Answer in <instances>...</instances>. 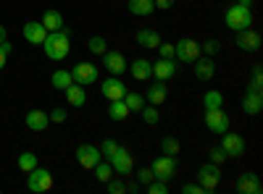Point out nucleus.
I'll list each match as a JSON object with an SVG mask.
<instances>
[{
	"label": "nucleus",
	"mask_w": 263,
	"mask_h": 194,
	"mask_svg": "<svg viewBox=\"0 0 263 194\" xmlns=\"http://www.w3.org/2000/svg\"><path fill=\"white\" fill-rule=\"evenodd\" d=\"M40 48L45 50V55H48L50 60H63L66 55L71 53V39H69V32H66V29L48 32L45 42H42Z\"/></svg>",
	"instance_id": "1"
},
{
	"label": "nucleus",
	"mask_w": 263,
	"mask_h": 194,
	"mask_svg": "<svg viewBox=\"0 0 263 194\" xmlns=\"http://www.w3.org/2000/svg\"><path fill=\"white\" fill-rule=\"evenodd\" d=\"M224 21H227V27H229V29H234V32H242V29L253 27V11H250V6L234 3V6H229V8H227Z\"/></svg>",
	"instance_id": "2"
},
{
	"label": "nucleus",
	"mask_w": 263,
	"mask_h": 194,
	"mask_svg": "<svg viewBox=\"0 0 263 194\" xmlns=\"http://www.w3.org/2000/svg\"><path fill=\"white\" fill-rule=\"evenodd\" d=\"M27 189L34 191V194H42V191H50L53 189V174L48 168H32L27 174Z\"/></svg>",
	"instance_id": "3"
},
{
	"label": "nucleus",
	"mask_w": 263,
	"mask_h": 194,
	"mask_svg": "<svg viewBox=\"0 0 263 194\" xmlns=\"http://www.w3.org/2000/svg\"><path fill=\"white\" fill-rule=\"evenodd\" d=\"M174 58L179 63H195L200 58V42L192 37H182L177 45H174Z\"/></svg>",
	"instance_id": "4"
},
{
	"label": "nucleus",
	"mask_w": 263,
	"mask_h": 194,
	"mask_svg": "<svg viewBox=\"0 0 263 194\" xmlns=\"http://www.w3.org/2000/svg\"><path fill=\"white\" fill-rule=\"evenodd\" d=\"M218 181H221V168H218L216 163H205L197 168V184L203 186V191H216Z\"/></svg>",
	"instance_id": "5"
},
{
	"label": "nucleus",
	"mask_w": 263,
	"mask_h": 194,
	"mask_svg": "<svg viewBox=\"0 0 263 194\" xmlns=\"http://www.w3.org/2000/svg\"><path fill=\"white\" fill-rule=\"evenodd\" d=\"M108 163L114 165V174H119V176H129L135 170V160H132L126 147H116L111 153V158H108Z\"/></svg>",
	"instance_id": "6"
},
{
	"label": "nucleus",
	"mask_w": 263,
	"mask_h": 194,
	"mask_svg": "<svg viewBox=\"0 0 263 194\" xmlns=\"http://www.w3.org/2000/svg\"><path fill=\"white\" fill-rule=\"evenodd\" d=\"M150 170H153V176H156L158 181H168V179H174V174H177V158L174 155H161V158L153 160Z\"/></svg>",
	"instance_id": "7"
},
{
	"label": "nucleus",
	"mask_w": 263,
	"mask_h": 194,
	"mask_svg": "<svg viewBox=\"0 0 263 194\" xmlns=\"http://www.w3.org/2000/svg\"><path fill=\"white\" fill-rule=\"evenodd\" d=\"M69 71H71V79H74L77 84H82V87L98 81V66H95V63H90V60H79L77 66L69 69Z\"/></svg>",
	"instance_id": "8"
},
{
	"label": "nucleus",
	"mask_w": 263,
	"mask_h": 194,
	"mask_svg": "<svg viewBox=\"0 0 263 194\" xmlns=\"http://www.w3.org/2000/svg\"><path fill=\"white\" fill-rule=\"evenodd\" d=\"M205 126L213 134L229 132V116L224 113V107H205Z\"/></svg>",
	"instance_id": "9"
},
{
	"label": "nucleus",
	"mask_w": 263,
	"mask_h": 194,
	"mask_svg": "<svg viewBox=\"0 0 263 194\" xmlns=\"http://www.w3.org/2000/svg\"><path fill=\"white\" fill-rule=\"evenodd\" d=\"M103 69L111 74V76H121V74H126L129 63H126V58H124L121 53H116V50H105V53H103Z\"/></svg>",
	"instance_id": "10"
},
{
	"label": "nucleus",
	"mask_w": 263,
	"mask_h": 194,
	"mask_svg": "<svg viewBox=\"0 0 263 194\" xmlns=\"http://www.w3.org/2000/svg\"><path fill=\"white\" fill-rule=\"evenodd\" d=\"M77 160H79V165H82L84 170H92V168L103 160L100 147H95V144H79V147H77Z\"/></svg>",
	"instance_id": "11"
},
{
	"label": "nucleus",
	"mask_w": 263,
	"mask_h": 194,
	"mask_svg": "<svg viewBox=\"0 0 263 194\" xmlns=\"http://www.w3.org/2000/svg\"><path fill=\"white\" fill-rule=\"evenodd\" d=\"M227 153V158H242L245 155V139L239 134H232V132H224L221 134V144H218Z\"/></svg>",
	"instance_id": "12"
},
{
	"label": "nucleus",
	"mask_w": 263,
	"mask_h": 194,
	"mask_svg": "<svg viewBox=\"0 0 263 194\" xmlns=\"http://www.w3.org/2000/svg\"><path fill=\"white\" fill-rule=\"evenodd\" d=\"M100 95L111 102V100H121L124 95H126V87H124V81H121V76H108V79H103V84H100Z\"/></svg>",
	"instance_id": "13"
},
{
	"label": "nucleus",
	"mask_w": 263,
	"mask_h": 194,
	"mask_svg": "<svg viewBox=\"0 0 263 194\" xmlns=\"http://www.w3.org/2000/svg\"><path fill=\"white\" fill-rule=\"evenodd\" d=\"M237 48L239 50H245V53H258L260 50V34L255 29H242V32H237Z\"/></svg>",
	"instance_id": "14"
},
{
	"label": "nucleus",
	"mask_w": 263,
	"mask_h": 194,
	"mask_svg": "<svg viewBox=\"0 0 263 194\" xmlns=\"http://www.w3.org/2000/svg\"><path fill=\"white\" fill-rule=\"evenodd\" d=\"M177 69H179V63L174 58H161L158 63H153V76L158 81H168V79L177 76Z\"/></svg>",
	"instance_id": "15"
},
{
	"label": "nucleus",
	"mask_w": 263,
	"mask_h": 194,
	"mask_svg": "<svg viewBox=\"0 0 263 194\" xmlns=\"http://www.w3.org/2000/svg\"><path fill=\"white\" fill-rule=\"evenodd\" d=\"M21 34H24V39L29 42V45H42L48 37V29L40 24V21H27L24 27H21Z\"/></svg>",
	"instance_id": "16"
},
{
	"label": "nucleus",
	"mask_w": 263,
	"mask_h": 194,
	"mask_svg": "<svg viewBox=\"0 0 263 194\" xmlns=\"http://www.w3.org/2000/svg\"><path fill=\"white\" fill-rule=\"evenodd\" d=\"M237 191L239 194H260L263 191V184L255 174H242L237 179Z\"/></svg>",
	"instance_id": "17"
},
{
	"label": "nucleus",
	"mask_w": 263,
	"mask_h": 194,
	"mask_svg": "<svg viewBox=\"0 0 263 194\" xmlns=\"http://www.w3.org/2000/svg\"><path fill=\"white\" fill-rule=\"evenodd\" d=\"M132 76H135L137 81H147L153 76V63L147 58H137V60H132L129 63V69H126Z\"/></svg>",
	"instance_id": "18"
},
{
	"label": "nucleus",
	"mask_w": 263,
	"mask_h": 194,
	"mask_svg": "<svg viewBox=\"0 0 263 194\" xmlns=\"http://www.w3.org/2000/svg\"><path fill=\"white\" fill-rule=\"evenodd\" d=\"M27 128H32V132H45V128L50 126V118H48V113L45 111H40V107H34V111H29L27 113Z\"/></svg>",
	"instance_id": "19"
},
{
	"label": "nucleus",
	"mask_w": 263,
	"mask_h": 194,
	"mask_svg": "<svg viewBox=\"0 0 263 194\" xmlns=\"http://www.w3.org/2000/svg\"><path fill=\"white\" fill-rule=\"evenodd\" d=\"M216 76V63L211 58H197L195 60V79L197 81H208Z\"/></svg>",
	"instance_id": "20"
},
{
	"label": "nucleus",
	"mask_w": 263,
	"mask_h": 194,
	"mask_svg": "<svg viewBox=\"0 0 263 194\" xmlns=\"http://www.w3.org/2000/svg\"><path fill=\"white\" fill-rule=\"evenodd\" d=\"M135 39H137V45H142L145 50H156L161 45V34L156 29H140L135 34Z\"/></svg>",
	"instance_id": "21"
},
{
	"label": "nucleus",
	"mask_w": 263,
	"mask_h": 194,
	"mask_svg": "<svg viewBox=\"0 0 263 194\" xmlns=\"http://www.w3.org/2000/svg\"><path fill=\"white\" fill-rule=\"evenodd\" d=\"M242 111L248 113V116H258L260 111H263V97H260V92H245V97H242Z\"/></svg>",
	"instance_id": "22"
},
{
	"label": "nucleus",
	"mask_w": 263,
	"mask_h": 194,
	"mask_svg": "<svg viewBox=\"0 0 263 194\" xmlns=\"http://www.w3.org/2000/svg\"><path fill=\"white\" fill-rule=\"evenodd\" d=\"M63 95H66V100H69V105L71 107H82L84 102H87V92H84V87L82 84H71V87H66L63 90Z\"/></svg>",
	"instance_id": "23"
},
{
	"label": "nucleus",
	"mask_w": 263,
	"mask_h": 194,
	"mask_svg": "<svg viewBox=\"0 0 263 194\" xmlns=\"http://www.w3.org/2000/svg\"><path fill=\"white\" fill-rule=\"evenodd\" d=\"M129 116H132V111L126 107L124 97L121 100H111V105H108V118L111 121H126Z\"/></svg>",
	"instance_id": "24"
},
{
	"label": "nucleus",
	"mask_w": 263,
	"mask_h": 194,
	"mask_svg": "<svg viewBox=\"0 0 263 194\" xmlns=\"http://www.w3.org/2000/svg\"><path fill=\"white\" fill-rule=\"evenodd\" d=\"M168 97V90H166V81H156L153 87L147 90V102L150 105H163Z\"/></svg>",
	"instance_id": "25"
},
{
	"label": "nucleus",
	"mask_w": 263,
	"mask_h": 194,
	"mask_svg": "<svg viewBox=\"0 0 263 194\" xmlns=\"http://www.w3.org/2000/svg\"><path fill=\"white\" fill-rule=\"evenodd\" d=\"M126 8H129L132 16H150L156 11V3H153V0H129Z\"/></svg>",
	"instance_id": "26"
},
{
	"label": "nucleus",
	"mask_w": 263,
	"mask_h": 194,
	"mask_svg": "<svg viewBox=\"0 0 263 194\" xmlns=\"http://www.w3.org/2000/svg\"><path fill=\"white\" fill-rule=\"evenodd\" d=\"M40 24L45 27L48 32H55V29H63V16L58 11H45L40 18Z\"/></svg>",
	"instance_id": "27"
},
{
	"label": "nucleus",
	"mask_w": 263,
	"mask_h": 194,
	"mask_svg": "<svg viewBox=\"0 0 263 194\" xmlns=\"http://www.w3.org/2000/svg\"><path fill=\"white\" fill-rule=\"evenodd\" d=\"M50 84L58 90V92H63L66 87H71L74 84V79H71V71H53V76H50Z\"/></svg>",
	"instance_id": "28"
},
{
	"label": "nucleus",
	"mask_w": 263,
	"mask_h": 194,
	"mask_svg": "<svg viewBox=\"0 0 263 194\" xmlns=\"http://www.w3.org/2000/svg\"><path fill=\"white\" fill-rule=\"evenodd\" d=\"M92 170H95V179H98L100 184H108V181L114 179V165L108 163V160H100Z\"/></svg>",
	"instance_id": "29"
},
{
	"label": "nucleus",
	"mask_w": 263,
	"mask_h": 194,
	"mask_svg": "<svg viewBox=\"0 0 263 194\" xmlns=\"http://www.w3.org/2000/svg\"><path fill=\"white\" fill-rule=\"evenodd\" d=\"M179 149H182V144H179L177 137H163V139H161V153H163V155H174V158H177Z\"/></svg>",
	"instance_id": "30"
},
{
	"label": "nucleus",
	"mask_w": 263,
	"mask_h": 194,
	"mask_svg": "<svg viewBox=\"0 0 263 194\" xmlns=\"http://www.w3.org/2000/svg\"><path fill=\"white\" fill-rule=\"evenodd\" d=\"M124 102H126V107H129L132 113H140V111H142V105H145L142 95H137V92H129V90H126V95H124Z\"/></svg>",
	"instance_id": "31"
},
{
	"label": "nucleus",
	"mask_w": 263,
	"mask_h": 194,
	"mask_svg": "<svg viewBox=\"0 0 263 194\" xmlns=\"http://www.w3.org/2000/svg\"><path fill=\"white\" fill-rule=\"evenodd\" d=\"M203 105H205V107H221V105H224V95L218 92V90H208V92L203 95Z\"/></svg>",
	"instance_id": "32"
},
{
	"label": "nucleus",
	"mask_w": 263,
	"mask_h": 194,
	"mask_svg": "<svg viewBox=\"0 0 263 194\" xmlns=\"http://www.w3.org/2000/svg\"><path fill=\"white\" fill-rule=\"evenodd\" d=\"M87 48H90V53H92V55H103V53L108 50V42H105V37L95 34V37H90V42H87Z\"/></svg>",
	"instance_id": "33"
},
{
	"label": "nucleus",
	"mask_w": 263,
	"mask_h": 194,
	"mask_svg": "<svg viewBox=\"0 0 263 194\" xmlns=\"http://www.w3.org/2000/svg\"><path fill=\"white\" fill-rule=\"evenodd\" d=\"M18 168L24 170V174H29L32 168H37V155L34 153H21L18 155Z\"/></svg>",
	"instance_id": "34"
},
{
	"label": "nucleus",
	"mask_w": 263,
	"mask_h": 194,
	"mask_svg": "<svg viewBox=\"0 0 263 194\" xmlns=\"http://www.w3.org/2000/svg\"><path fill=\"white\" fill-rule=\"evenodd\" d=\"M140 113H142V121H145V123H150V126H156V123H158V118H161L156 105H142V111H140Z\"/></svg>",
	"instance_id": "35"
},
{
	"label": "nucleus",
	"mask_w": 263,
	"mask_h": 194,
	"mask_svg": "<svg viewBox=\"0 0 263 194\" xmlns=\"http://www.w3.org/2000/svg\"><path fill=\"white\" fill-rule=\"evenodd\" d=\"M250 92H260L263 90V69L260 66H253V81H250Z\"/></svg>",
	"instance_id": "36"
},
{
	"label": "nucleus",
	"mask_w": 263,
	"mask_h": 194,
	"mask_svg": "<svg viewBox=\"0 0 263 194\" xmlns=\"http://www.w3.org/2000/svg\"><path fill=\"white\" fill-rule=\"evenodd\" d=\"M145 189H147V194H166V191H168L166 181H158V179H153V181H150Z\"/></svg>",
	"instance_id": "37"
},
{
	"label": "nucleus",
	"mask_w": 263,
	"mask_h": 194,
	"mask_svg": "<svg viewBox=\"0 0 263 194\" xmlns=\"http://www.w3.org/2000/svg\"><path fill=\"white\" fill-rule=\"evenodd\" d=\"M105 186H108V191H111V194H124V191H126V184H124V179H111V181H108Z\"/></svg>",
	"instance_id": "38"
},
{
	"label": "nucleus",
	"mask_w": 263,
	"mask_h": 194,
	"mask_svg": "<svg viewBox=\"0 0 263 194\" xmlns=\"http://www.w3.org/2000/svg\"><path fill=\"white\" fill-rule=\"evenodd\" d=\"M208 158H211V163H216V165H221L224 160H227V153L221 147H213V149H208Z\"/></svg>",
	"instance_id": "39"
},
{
	"label": "nucleus",
	"mask_w": 263,
	"mask_h": 194,
	"mask_svg": "<svg viewBox=\"0 0 263 194\" xmlns=\"http://www.w3.org/2000/svg\"><path fill=\"white\" fill-rule=\"evenodd\" d=\"M200 53H205L208 58L216 55V53H218V39H205L203 45H200Z\"/></svg>",
	"instance_id": "40"
},
{
	"label": "nucleus",
	"mask_w": 263,
	"mask_h": 194,
	"mask_svg": "<svg viewBox=\"0 0 263 194\" xmlns=\"http://www.w3.org/2000/svg\"><path fill=\"white\" fill-rule=\"evenodd\" d=\"M48 118H50V123H63L66 118H69V113H66L63 107H53V111L48 113Z\"/></svg>",
	"instance_id": "41"
},
{
	"label": "nucleus",
	"mask_w": 263,
	"mask_h": 194,
	"mask_svg": "<svg viewBox=\"0 0 263 194\" xmlns=\"http://www.w3.org/2000/svg\"><path fill=\"white\" fill-rule=\"evenodd\" d=\"M119 144L114 142V139H103V144H100V155L108 160V158H111V153H114V149H116Z\"/></svg>",
	"instance_id": "42"
},
{
	"label": "nucleus",
	"mask_w": 263,
	"mask_h": 194,
	"mask_svg": "<svg viewBox=\"0 0 263 194\" xmlns=\"http://www.w3.org/2000/svg\"><path fill=\"white\" fill-rule=\"evenodd\" d=\"M153 179H156V176H153V170H150V168H140V170H137V184L147 186Z\"/></svg>",
	"instance_id": "43"
},
{
	"label": "nucleus",
	"mask_w": 263,
	"mask_h": 194,
	"mask_svg": "<svg viewBox=\"0 0 263 194\" xmlns=\"http://www.w3.org/2000/svg\"><path fill=\"white\" fill-rule=\"evenodd\" d=\"M156 50L161 53V58H174V45H171V42H161Z\"/></svg>",
	"instance_id": "44"
},
{
	"label": "nucleus",
	"mask_w": 263,
	"mask_h": 194,
	"mask_svg": "<svg viewBox=\"0 0 263 194\" xmlns=\"http://www.w3.org/2000/svg\"><path fill=\"white\" fill-rule=\"evenodd\" d=\"M182 191H184V194H205L200 184H184V186H182Z\"/></svg>",
	"instance_id": "45"
},
{
	"label": "nucleus",
	"mask_w": 263,
	"mask_h": 194,
	"mask_svg": "<svg viewBox=\"0 0 263 194\" xmlns=\"http://www.w3.org/2000/svg\"><path fill=\"white\" fill-rule=\"evenodd\" d=\"M156 3V11H168V8H174V0H153Z\"/></svg>",
	"instance_id": "46"
},
{
	"label": "nucleus",
	"mask_w": 263,
	"mask_h": 194,
	"mask_svg": "<svg viewBox=\"0 0 263 194\" xmlns=\"http://www.w3.org/2000/svg\"><path fill=\"white\" fill-rule=\"evenodd\" d=\"M0 50H3L6 55H11V50H13V48H11V42H8V39H3V42H0Z\"/></svg>",
	"instance_id": "47"
},
{
	"label": "nucleus",
	"mask_w": 263,
	"mask_h": 194,
	"mask_svg": "<svg viewBox=\"0 0 263 194\" xmlns=\"http://www.w3.org/2000/svg\"><path fill=\"white\" fill-rule=\"evenodd\" d=\"M6 60H8V55H6L3 50H0V69H3V66H6Z\"/></svg>",
	"instance_id": "48"
},
{
	"label": "nucleus",
	"mask_w": 263,
	"mask_h": 194,
	"mask_svg": "<svg viewBox=\"0 0 263 194\" xmlns=\"http://www.w3.org/2000/svg\"><path fill=\"white\" fill-rule=\"evenodd\" d=\"M3 39H6V27L0 24V42H3Z\"/></svg>",
	"instance_id": "49"
},
{
	"label": "nucleus",
	"mask_w": 263,
	"mask_h": 194,
	"mask_svg": "<svg viewBox=\"0 0 263 194\" xmlns=\"http://www.w3.org/2000/svg\"><path fill=\"white\" fill-rule=\"evenodd\" d=\"M239 3H242V6H253V0H239Z\"/></svg>",
	"instance_id": "50"
}]
</instances>
